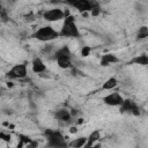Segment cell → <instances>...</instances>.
Here are the masks:
<instances>
[{
  "instance_id": "17",
  "label": "cell",
  "mask_w": 148,
  "mask_h": 148,
  "mask_svg": "<svg viewBox=\"0 0 148 148\" xmlns=\"http://www.w3.org/2000/svg\"><path fill=\"white\" fill-rule=\"evenodd\" d=\"M148 37V28L146 25H142L141 28H139L138 31V39H145Z\"/></svg>"
},
{
  "instance_id": "22",
  "label": "cell",
  "mask_w": 148,
  "mask_h": 148,
  "mask_svg": "<svg viewBox=\"0 0 148 148\" xmlns=\"http://www.w3.org/2000/svg\"><path fill=\"white\" fill-rule=\"evenodd\" d=\"M99 14V7H98V5H96L94 8H92V10H91V15L92 16H97Z\"/></svg>"
},
{
  "instance_id": "20",
  "label": "cell",
  "mask_w": 148,
  "mask_h": 148,
  "mask_svg": "<svg viewBox=\"0 0 148 148\" xmlns=\"http://www.w3.org/2000/svg\"><path fill=\"white\" fill-rule=\"evenodd\" d=\"M0 139L3 140V141H6V142H8L10 140V134H6V133L0 132Z\"/></svg>"
},
{
  "instance_id": "25",
  "label": "cell",
  "mask_w": 148,
  "mask_h": 148,
  "mask_svg": "<svg viewBox=\"0 0 148 148\" xmlns=\"http://www.w3.org/2000/svg\"><path fill=\"white\" fill-rule=\"evenodd\" d=\"M82 121H83V119H82V118H80V119H79V120H77V124H81V123H82Z\"/></svg>"
},
{
  "instance_id": "9",
  "label": "cell",
  "mask_w": 148,
  "mask_h": 148,
  "mask_svg": "<svg viewBox=\"0 0 148 148\" xmlns=\"http://www.w3.org/2000/svg\"><path fill=\"white\" fill-rule=\"evenodd\" d=\"M120 111L121 112H130V113H133L134 116H139L140 114L139 106L132 99H124L123 104L120 105Z\"/></svg>"
},
{
  "instance_id": "16",
  "label": "cell",
  "mask_w": 148,
  "mask_h": 148,
  "mask_svg": "<svg viewBox=\"0 0 148 148\" xmlns=\"http://www.w3.org/2000/svg\"><path fill=\"white\" fill-rule=\"evenodd\" d=\"M118 86V80L116 77H109L102 86L103 90H112Z\"/></svg>"
},
{
  "instance_id": "1",
  "label": "cell",
  "mask_w": 148,
  "mask_h": 148,
  "mask_svg": "<svg viewBox=\"0 0 148 148\" xmlns=\"http://www.w3.org/2000/svg\"><path fill=\"white\" fill-rule=\"evenodd\" d=\"M59 36L61 37H69V38H77L80 36V30L76 25V22L72 15H67L62 22L61 30L59 31Z\"/></svg>"
},
{
  "instance_id": "26",
  "label": "cell",
  "mask_w": 148,
  "mask_h": 148,
  "mask_svg": "<svg viewBox=\"0 0 148 148\" xmlns=\"http://www.w3.org/2000/svg\"><path fill=\"white\" fill-rule=\"evenodd\" d=\"M7 86H8V87H12V86H13V83H12V82H8V83H7Z\"/></svg>"
},
{
  "instance_id": "10",
  "label": "cell",
  "mask_w": 148,
  "mask_h": 148,
  "mask_svg": "<svg viewBox=\"0 0 148 148\" xmlns=\"http://www.w3.org/2000/svg\"><path fill=\"white\" fill-rule=\"evenodd\" d=\"M31 69L36 74H43L46 72V65L39 57H35L31 61Z\"/></svg>"
},
{
  "instance_id": "3",
  "label": "cell",
  "mask_w": 148,
  "mask_h": 148,
  "mask_svg": "<svg viewBox=\"0 0 148 148\" xmlns=\"http://www.w3.org/2000/svg\"><path fill=\"white\" fill-rule=\"evenodd\" d=\"M54 59L60 68H72V52L68 46H62L54 52Z\"/></svg>"
},
{
  "instance_id": "6",
  "label": "cell",
  "mask_w": 148,
  "mask_h": 148,
  "mask_svg": "<svg viewBox=\"0 0 148 148\" xmlns=\"http://www.w3.org/2000/svg\"><path fill=\"white\" fill-rule=\"evenodd\" d=\"M68 15V13H65L60 8H52L47 9L43 13V18L49 22H57L60 20H65V17Z\"/></svg>"
},
{
  "instance_id": "4",
  "label": "cell",
  "mask_w": 148,
  "mask_h": 148,
  "mask_svg": "<svg viewBox=\"0 0 148 148\" xmlns=\"http://www.w3.org/2000/svg\"><path fill=\"white\" fill-rule=\"evenodd\" d=\"M32 37L39 42H51L53 39H57L59 37V32L51 25H45L39 29H37L34 34Z\"/></svg>"
},
{
  "instance_id": "18",
  "label": "cell",
  "mask_w": 148,
  "mask_h": 148,
  "mask_svg": "<svg viewBox=\"0 0 148 148\" xmlns=\"http://www.w3.org/2000/svg\"><path fill=\"white\" fill-rule=\"evenodd\" d=\"M90 51H91V49L89 46H83L82 50H81V56L82 57H88L90 54Z\"/></svg>"
},
{
  "instance_id": "15",
  "label": "cell",
  "mask_w": 148,
  "mask_h": 148,
  "mask_svg": "<svg viewBox=\"0 0 148 148\" xmlns=\"http://www.w3.org/2000/svg\"><path fill=\"white\" fill-rule=\"evenodd\" d=\"M86 142H87V138L86 136H79V138L72 140L68 143V146L71 148H82V147H84Z\"/></svg>"
},
{
  "instance_id": "11",
  "label": "cell",
  "mask_w": 148,
  "mask_h": 148,
  "mask_svg": "<svg viewBox=\"0 0 148 148\" xmlns=\"http://www.w3.org/2000/svg\"><path fill=\"white\" fill-rule=\"evenodd\" d=\"M117 62H119V58L116 54H113V53H105L101 58V65L103 67H106L109 65L117 64Z\"/></svg>"
},
{
  "instance_id": "19",
  "label": "cell",
  "mask_w": 148,
  "mask_h": 148,
  "mask_svg": "<svg viewBox=\"0 0 148 148\" xmlns=\"http://www.w3.org/2000/svg\"><path fill=\"white\" fill-rule=\"evenodd\" d=\"M37 147H38V142L36 140H32V139H31V141L29 143H27L24 146V148H37Z\"/></svg>"
},
{
  "instance_id": "2",
  "label": "cell",
  "mask_w": 148,
  "mask_h": 148,
  "mask_svg": "<svg viewBox=\"0 0 148 148\" xmlns=\"http://www.w3.org/2000/svg\"><path fill=\"white\" fill-rule=\"evenodd\" d=\"M44 134L46 136V142L49 148H67L68 147V143L66 142L65 136L59 131L46 130Z\"/></svg>"
},
{
  "instance_id": "5",
  "label": "cell",
  "mask_w": 148,
  "mask_h": 148,
  "mask_svg": "<svg viewBox=\"0 0 148 148\" xmlns=\"http://www.w3.org/2000/svg\"><path fill=\"white\" fill-rule=\"evenodd\" d=\"M28 75V68L25 64H17L14 65L7 73L6 77L10 80H16V79H24Z\"/></svg>"
},
{
  "instance_id": "23",
  "label": "cell",
  "mask_w": 148,
  "mask_h": 148,
  "mask_svg": "<svg viewBox=\"0 0 148 148\" xmlns=\"http://www.w3.org/2000/svg\"><path fill=\"white\" fill-rule=\"evenodd\" d=\"M51 50H52V45H47V46H45L43 49V53H49Z\"/></svg>"
},
{
  "instance_id": "24",
  "label": "cell",
  "mask_w": 148,
  "mask_h": 148,
  "mask_svg": "<svg viewBox=\"0 0 148 148\" xmlns=\"http://www.w3.org/2000/svg\"><path fill=\"white\" fill-rule=\"evenodd\" d=\"M69 132H71V133H76V132H77V128H76L75 126H72L71 130H69Z\"/></svg>"
},
{
  "instance_id": "7",
  "label": "cell",
  "mask_w": 148,
  "mask_h": 148,
  "mask_svg": "<svg viewBox=\"0 0 148 148\" xmlns=\"http://www.w3.org/2000/svg\"><path fill=\"white\" fill-rule=\"evenodd\" d=\"M72 7L76 8L79 12L81 13H86V12H91L92 8L97 5L94 1H89V0H74V1H69L68 2Z\"/></svg>"
},
{
  "instance_id": "8",
  "label": "cell",
  "mask_w": 148,
  "mask_h": 148,
  "mask_svg": "<svg viewBox=\"0 0 148 148\" xmlns=\"http://www.w3.org/2000/svg\"><path fill=\"white\" fill-rule=\"evenodd\" d=\"M103 102L109 106H120L124 102V97L119 92H110L103 97Z\"/></svg>"
},
{
  "instance_id": "14",
  "label": "cell",
  "mask_w": 148,
  "mask_h": 148,
  "mask_svg": "<svg viewBox=\"0 0 148 148\" xmlns=\"http://www.w3.org/2000/svg\"><path fill=\"white\" fill-rule=\"evenodd\" d=\"M130 64H135V65H141V66H147L148 65V56L146 53H142L140 56L134 57Z\"/></svg>"
},
{
  "instance_id": "21",
  "label": "cell",
  "mask_w": 148,
  "mask_h": 148,
  "mask_svg": "<svg viewBox=\"0 0 148 148\" xmlns=\"http://www.w3.org/2000/svg\"><path fill=\"white\" fill-rule=\"evenodd\" d=\"M0 17L2 18V20H7V12H6V9L5 8H2L1 6H0Z\"/></svg>"
},
{
  "instance_id": "13",
  "label": "cell",
  "mask_w": 148,
  "mask_h": 148,
  "mask_svg": "<svg viewBox=\"0 0 148 148\" xmlns=\"http://www.w3.org/2000/svg\"><path fill=\"white\" fill-rule=\"evenodd\" d=\"M54 117H56V119H58L60 121H69L71 118H72V114H71V112L68 110L60 109V110H57L56 111Z\"/></svg>"
},
{
  "instance_id": "12",
  "label": "cell",
  "mask_w": 148,
  "mask_h": 148,
  "mask_svg": "<svg viewBox=\"0 0 148 148\" xmlns=\"http://www.w3.org/2000/svg\"><path fill=\"white\" fill-rule=\"evenodd\" d=\"M99 139H101V133H99V131H98V130L92 131V132L90 133V135L87 138V142H86V145H84V148H90V147H92Z\"/></svg>"
}]
</instances>
